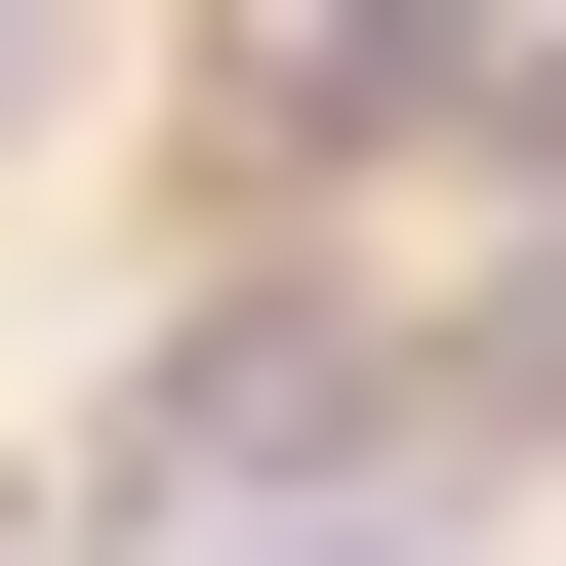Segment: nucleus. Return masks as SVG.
Returning a JSON list of instances; mask_svg holds the SVG:
<instances>
[{"mask_svg": "<svg viewBox=\"0 0 566 566\" xmlns=\"http://www.w3.org/2000/svg\"><path fill=\"white\" fill-rule=\"evenodd\" d=\"M0 122H41V0H0Z\"/></svg>", "mask_w": 566, "mask_h": 566, "instance_id": "nucleus-3", "label": "nucleus"}, {"mask_svg": "<svg viewBox=\"0 0 566 566\" xmlns=\"http://www.w3.org/2000/svg\"><path fill=\"white\" fill-rule=\"evenodd\" d=\"M485 405H566V243H526V283H485Z\"/></svg>", "mask_w": 566, "mask_h": 566, "instance_id": "nucleus-2", "label": "nucleus"}, {"mask_svg": "<svg viewBox=\"0 0 566 566\" xmlns=\"http://www.w3.org/2000/svg\"><path fill=\"white\" fill-rule=\"evenodd\" d=\"M324 566H405V526H324Z\"/></svg>", "mask_w": 566, "mask_h": 566, "instance_id": "nucleus-4", "label": "nucleus"}, {"mask_svg": "<svg viewBox=\"0 0 566 566\" xmlns=\"http://www.w3.org/2000/svg\"><path fill=\"white\" fill-rule=\"evenodd\" d=\"M283 122H446V0H283Z\"/></svg>", "mask_w": 566, "mask_h": 566, "instance_id": "nucleus-1", "label": "nucleus"}]
</instances>
